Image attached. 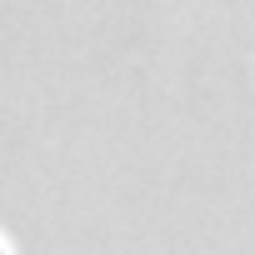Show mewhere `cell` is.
<instances>
[{
    "instance_id": "6da1fadb",
    "label": "cell",
    "mask_w": 255,
    "mask_h": 255,
    "mask_svg": "<svg viewBox=\"0 0 255 255\" xmlns=\"http://www.w3.org/2000/svg\"><path fill=\"white\" fill-rule=\"evenodd\" d=\"M0 255H10V245H5V240H0Z\"/></svg>"
}]
</instances>
